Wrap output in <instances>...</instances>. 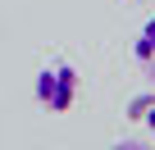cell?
Returning a JSON list of instances; mask_svg holds the SVG:
<instances>
[{
  "label": "cell",
  "mask_w": 155,
  "mask_h": 150,
  "mask_svg": "<svg viewBox=\"0 0 155 150\" xmlns=\"http://www.w3.org/2000/svg\"><path fill=\"white\" fill-rule=\"evenodd\" d=\"M32 96H37L41 109H50V114H68L73 100H78V68H73L68 59L46 64V68L37 73V82H32Z\"/></svg>",
  "instance_id": "6da1fadb"
},
{
  "label": "cell",
  "mask_w": 155,
  "mask_h": 150,
  "mask_svg": "<svg viewBox=\"0 0 155 150\" xmlns=\"http://www.w3.org/2000/svg\"><path fill=\"white\" fill-rule=\"evenodd\" d=\"M132 59H137L146 73H155V18H146L141 32L132 37Z\"/></svg>",
  "instance_id": "7a4b0ae2"
},
{
  "label": "cell",
  "mask_w": 155,
  "mask_h": 150,
  "mask_svg": "<svg viewBox=\"0 0 155 150\" xmlns=\"http://www.w3.org/2000/svg\"><path fill=\"white\" fill-rule=\"evenodd\" d=\"M150 105H155V96H132V105H128V118H137V123H141Z\"/></svg>",
  "instance_id": "3957f363"
},
{
  "label": "cell",
  "mask_w": 155,
  "mask_h": 150,
  "mask_svg": "<svg viewBox=\"0 0 155 150\" xmlns=\"http://www.w3.org/2000/svg\"><path fill=\"white\" fill-rule=\"evenodd\" d=\"M141 123H146V127H150V136H155V105L146 109V118H141Z\"/></svg>",
  "instance_id": "277c9868"
}]
</instances>
